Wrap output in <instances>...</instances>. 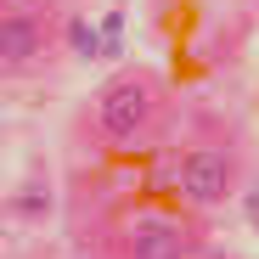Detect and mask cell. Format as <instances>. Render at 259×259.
<instances>
[{
  "mask_svg": "<svg viewBox=\"0 0 259 259\" xmlns=\"http://www.w3.org/2000/svg\"><path fill=\"white\" fill-rule=\"evenodd\" d=\"M46 23H39V12H6L0 17V62H6V73H23L34 68L39 57H46Z\"/></svg>",
  "mask_w": 259,
  "mask_h": 259,
  "instance_id": "cell-4",
  "label": "cell"
},
{
  "mask_svg": "<svg viewBox=\"0 0 259 259\" xmlns=\"http://www.w3.org/2000/svg\"><path fill=\"white\" fill-rule=\"evenodd\" d=\"M158 113H163L158 79L152 73H118L102 91V102H96V130L113 147H124V141H141L147 130L158 124Z\"/></svg>",
  "mask_w": 259,
  "mask_h": 259,
  "instance_id": "cell-1",
  "label": "cell"
},
{
  "mask_svg": "<svg viewBox=\"0 0 259 259\" xmlns=\"http://www.w3.org/2000/svg\"><path fill=\"white\" fill-rule=\"evenodd\" d=\"M175 186L192 208H220L237 192V158L226 147H186L175 163Z\"/></svg>",
  "mask_w": 259,
  "mask_h": 259,
  "instance_id": "cell-2",
  "label": "cell"
},
{
  "mask_svg": "<svg viewBox=\"0 0 259 259\" xmlns=\"http://www.w3.org/2000/svg\"><path fill=\"white\" fill-rule=\"evenodd\" d=\"M68 46H73L79 57H96V34L84 28V23H68Z\"/></svg>",
  "mask_w": 259,
  "mask_h": 259,
  "instance_id": "cell-6",
  "label": "cell"
},
{
  "mask_svg": "<svg viewBox=\"0 0 259 259\" xmlns=\"http://www.w3.org/2000/svg\"><path fill=\"white\" fill-rule=\"evenodd\" d=\"M118 259H186V226L163 208H136L118 231Z\"/></svg>",
  "mask_w": 259,
  "mask_h": 259,
  "instance_id": "cell-3",
  "label": "cell"
},
{
  "mask_svg": "<svg viewBox=\"0 0 259 259\" xmlns=\"http://www.w3.org/2000/svg\"><path fill=\"white\" fill-rule=\"evenodd\" d=\"M46 208H51L46 186H23V192H12V214H23V220H39Z\"/></svg>",
  "mask_w": 259,
  "mask_h": 259,
  "instance_id": "cell-5",
  "label": "cell"
},
{
  "mask_svg": "<svg viewBox=\"0 0 259 259\" xmlns=\"http://www.w3.org/2000/svg\"><path fill=\"white\" fill-rule=\"evenodd\" d=\"M118 28H124V17H118V12H107V17H102V34H107V46L118 39Z\"/></svg>",
  "mask_w": 259,
  "mask_h": 259,
  "instance_id": "cell-7",
  "label": "cell"
}]
</instances>
